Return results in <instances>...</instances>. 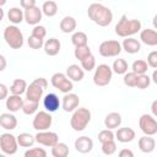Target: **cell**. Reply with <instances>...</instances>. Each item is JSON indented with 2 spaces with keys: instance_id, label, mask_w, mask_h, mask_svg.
Listing matches in <instances>:
<instances>
[{
  "instance_id": "obj_1",
  "label": "cell",
  "mask_w": 157,
  "mask_h": 157,
  "mask_svg": "<svg viewBox=\"0 0 157 157\" xmlns=\"http://www.w3.org/2000/svg\"><path fill=\"white\" fill-rule=\"evenodd\" d=\"M87 15L92 22L101 27H107L112 23L113 21V12L109 7L99 4V2H93L88 6Z\"/></svg>"
},
{
  "instance_id": "obj_2",
  "label": "cell",
  "mask_w": 157,
  "mask_h": 157,
  "mask_svg": "<svg viewBox=\"0 0 157 157\" xmlns=\"http://www.w3.org/2000/svg\"><path fill=\"white\" fill-rule=\"evenodd\" d=\"M140 31H141V22L135 18L129 20L126 15H123L118 21V23L115 25V33L123 38L131 37Z\"/></svg>"
},
{
  "instance_id": "obj_3",
  "label": "cell",
  "mask_w": 157,
  "mask_h": 157,
  "mask_svg": "<svg viewBox=\"0 0 157 157\" xmlns=\"http://www.w3.org/2000/svg\"><path fill=\"white\" fill-rule=\"evenodd\" d=\"M91 121V112L87 108H77L72 112L70 118V125L75 131H83Z\"/></svg>"
},
{
  "instance_id": "obj_4",
  "label": "cell",
  "mask_w": 157,
  "mask_h": 157,
  "mask_svg": "<svg viewBox=\"0 0 157 157\" xmlns=\"http://www.w3.org/2000/svg\"><path fill=\"white\" fill-rule=\"evenodd\" d=\"M4 39L12 49H20L23 45V34L16 25H10L4 29Z\"/></svg>"
},
{
  "instance_id": "obj_5",
  "label": "cell",
  "mask_w": 157,
  "mask_h": 157,
  "mask_svg": "<svg viewBox=\"0 0 157 157\" xmlns=\"http://www.w3.org/2000/svg\"><path fill=\"white\" fill-rule=\"evenodd\" d=\"M113 77V69L107 64H101L96 67L93 74V83L98 87H104L109 85Z\"/></svg>"
},
{
  "instance_id": "obj_6",
  "label": "cell",
  "mask_w": 157,
  "mask_h": 157,
  "mask_svg": "<svg viewBox=\"0 0 157 157\" xmlns=\"http://www.w3.org/2000/svg\"><path fill=\"white\" fill-rule=\"evenodd\" d=\"M18 142H17V136L10 134V132H4L0 135V150L5 155H15L18 148Z\"/></svg>"
},
{
  "instance_id": "obj_7",
  "label": "cell",
  "mask_w": 157,
  "mask_h": 157,
  "mask_svg": "<svg viewBox=\"0 0 157 157\" xmlns=\"http://www.w3.org/2000/svg\"><path fill=\"white\" fill-rule=\"evenodd\" d=\"M121 49H123V47L118 40L109 39V40H104L99 44L98 53L104 58H113V56H118L121 53Z\"/></svg>"
},
{
  "instance_id": "obj_8",
  "label": "cell",
  "mask_w": 157,
  "mask_h": 157,
  "mask_svg": "<svg viewBox=\"0 0 157 157\" xmlns=\"http://www.w3.org/2000/svg\"><path fill=\"white\" fill-rule=\"evenodd\" d=\"M50 83L54 88L59 90L63 93H69L74 88L72 81L66 76V74L63 72H55L50 78Z\"/></svg>"
},
{
  "instance_id": "obj_9",
  "label": "cell",
  "mask_w": 157,
  "mask_h": 157,
  "mask_svg": "<svg viewBox=\"0 0 157 157\" xmlns=\"http://www.w3.org/2000/svg\"><path fill=\"white\" fill-rule=\"evenodd\" d=\"M52 123H53V118L50 113L48 110H39L34 114L32 126L37 131H43V130H48L52 126Z\"/></svg>"
},
{
  "instance_id": "obj_10",
  "label": "cell",
  "mask_w": 157,
  "mask_h": 157,
  "mask_svg": "<svg viewBox=\"0 0 157 157\" xmlns=\"http://www.w3.org/2000/svg\"><path fill=\"white\" fill-rule=\"evenodd\" d=\"M139 126L145 135L153 136L157 134V120L151 114H142L139 119Z\"/></svg>"
},
{
  "instance_id": "obj_11",
  "label": "cell",
  "mask_w": 157,
  "mask_h": 157,
  "mask_svg": "<svg viewBox=\"0 0 157 157\" xmlns=\"http://www.w3.org/2000/svg\"><path fill=\"white\" fill-rule=\"evenodd\" d=\"M36 142L47 147H53L59 142V136L54 131H48V130L38 131L36 134Z\"/></svg>"
},
{
  "instance_id": "obj_12",
  "label": "cell",
  "mask_w": 157,
  "mask_h": 157,
  "mask_svg": "<svg viewBox=\"0 0 157 157\" xmlns=\"http://www.w3.org/2000/svg\"><path fill=\"white\" fill-rule=\"evenodd\" d=\"M78 104H80V98L77 94L75 93H64V97L61 99V108L66 112V113H71L74 112L75 109L78 108Z\"/></svg>"
},
{
  "instance_id": "obj_13",
  "label": "cell",
  "mask_w": 157,
  "mask_h": 157,
  "mask_svg": "<svg viewBox=\"0 0 157 157\" xmlns=\"http://www.w3.org/2000/svg\"><path fill=\"white\" fill-rule=\"evenodd\" d=\"M44 91H45V90L33 80V81L28 85V87H27V91H26V98L29 99V101L39 102L40 98L43 97V92H44Z\"/></svg>"
},
{
  "instance_id": "obj_14",
  "label": "cell",
  "mask_w": 157,
  "mask_h": 157,
  "mask_svg": "<svg viewBox=\"0 0 157 157\" xmlns=\"http://www.w3.org/2000/svg\"><path fill=\"white\" fill-rule=\"evenodd\" d=\"M42 16H43V11L38 6H33L31 9L25 10V20L31 26H37L42 20Z\"/></svg>"
},
{
  "instance_id": "obj_15",
  "label": "cell",
  "mask_w": 157,
  "mask_h": 157,
  "mask_svg": "<svg viewBox=\"0 0 157 157\" xmlns=\"http://www.w3.org/2000/svg\"><path fill=\"white\" fill-rule=\"evenodd\" d=\"M43 105L45 110H48L49 113H54L59 109V107L61 105V102L55 93H48L43 97Z\"/></svg>"
},
{
  "instance_id": "obj_16",
  "label": "cell",
  "mask_w": 157,
  "mask_h": 157,
  "mask_svg": "<svg viewBox=\"0 0 157 157\" xmlns=\"http://www.w3.org/2000/svg\"><path fill=\"white\" fill-rule=\"evenodd\" d=\"M93 148V141L88 136H80L75 140V150L80 153H88Z\"/></svg>"
},
{
  "instance_id": "obj_17",
  "label": "cell",
  "mask_w": 157,
  "mask_h": 157,
  "mask_svg": "<svg viewBox=\"0 0 157 157\" xmlns=\"http://www.w3.org/2000/svg\"><path fill=\"white\" fill-rule=\"evenodd\" d=\"M140 39L144 44L148 47L157 45V31L152 28H145L140 31Z\"/></svg>"
},
{
  "instance_id": "obj_18",
  "label": "cell",
  "mask_w": 157,
  "mask_h": 157,
  "mask_svg": "<svg viewBox=\"0 0 157 157\" xmlns=\"http://www.w3.org/2000/svg\"><path fill=\"white\" fill-rule=\"evenodd\" d=\"M23 98H21V96L20 94H10L7 98H6V108H7V110L9 112H11V113H16V112H18L20 109H22V107H23Z\"/></svg>"
},
{
  "instance_id": "obj_19",
  "label": "cell",
  "mask_w": 157,
  "mask_h": 157,
  "mask_svg": "<svg viewBox=\"0 0 157 157\" xmlns=\"http://www.w3.org/2000/svg\"><path fill=\"white\" fill-rule=\"evenodd\" d=\"M66 76L72 81V82H80L85 77V70L82 66H78L76 64L69 65L66 69Z\"/></svg>"
},
{
  "instance_id": "obj_20",
  "label": "cell",
  "mask_w": 157,
  "mask_h": 157,
  "mask_svg": "<svg viewBox=\"0 0 157 157\" xmlns=\"http://www.w3.org/2000/svg\"><path fill=\"white\" fill-rule=\"evenodd\" d=\"M136 137L135 131L131 128H119L115 132V139L121 142V144H126V142H131Z\"/></svg>"
},
{
  "instance_id": "obj_21",
  "label": "cell",
  "mask_w": 157,
  "mask_h": 157,
  "mask_svg": "<svg viewBox=\"0 0 157 157\" xmlns=\"http://www.w3.org/2000/svg\"><path fill=\"white\" fill-rule=\"evenodd\" d=\"M60 48H61V44H60V40L56 39V38H49L44 42V53L49 56H55L59 54L60 52Z\"/></svg>"
},
{
  "instance_id": "obj_22",
  "label": "cell",
  "mask_w": 157,
  "mask_h": 157,
  "mask_svg": "<svg viewBox=\"0 0 157 157\" xmlns=\"http://www.w3.org/2000/svg\"><path fill=\"white\" fill-rule=\"evenodd\" d=\"M156 147V141L151 135H144L139 139V148L144 153H151L153 152Z\"/></svg>"
},
{
  "instance_id": "obj_23",
  "label": "cell",
  "mask_w": 157,
  "mask_h": 157,
  "mask_svg": "<svg viewBox=\"0 0 157 157\" xmlns=\"http://www.w3.org/2000/svg\"><path fill=\"white\" fill-rule=\"evenodd\" d=\"M121 47L129 54H136V53H139L141 50V43L137 39L132 38V37H126L123 40Z\"/></svg>"
},
{
  "instance_id": "obj_24",
  "label": "cell",
  "mask_w": 157,
  "mask_h": 157,
  "mask_svg": "<svg viewBox=\"0 0 157 157\" xmlns=\"http://www.w3.org/2000/svg\"><path fill=\"white\" fill-rule=\"evenodd\" d=\"M0 125L5 130H13L17 126V118L10 113H2L0 115Z\"/></svg>"
},
{
  "instance_id": "obj_25",
  "label": "cell",
  "mask_w": 157,
  "mask_h": 157,
  "mask_svg": "<svg viewBox=\"0 0 157 157\" xmlns=\"http://www.w3.org/2000/svg\"><path fill=\"white\" fill-rule=\"evenodd\" d=\"M120 124H121V115L118 112H112L107 114L104 118V126L107 129H112V130L118 129Z\"/></svg>"
},
{
  "instance_id": "obj_26",
  "label": "cell",
  "mask_w": 157,
  "mask_h": 157,
  "mask_svg": "<svg viewBox=\"0 0 157 157\" xmlns=\"http://www.w3.org/2000/svg\"><path fill=\"white\" fill-rule=\"evenodd\" d=\"M76 26H77L76 20H75L72 16H65V17L60 21V23H59L60 31H61L63 33H72V32H75Z\"/></svg>"
},
{
  "instance_id": "obj_27",
  "label": "cell",
  "mask_w": 157,
  "mask_h": 157,
  "mask_svg": "<svg viewBox=\"0 0 157 157\" xmlns=\"http://www.w3.org/2000/svg\"><path fill=\"white\" fill-rule=\"evenodd\" d=\"M7 18L12 25H18L25 20V11L20 7H11L7 11Z\"/></svg>"
},
{
  "instance_id": "obj_28",
  "label": "cell",
  "mask_w": 157,
  "mask_h": 157,
  "mask_svg": "<svg viewBox=\"0 0 157 157\" xmlns=\"http://www.w3.org/2000/svg\"><path fill=\"white\" fill-rule=\"evenodd\" d=\"M27 82L23 80V78H16V80H13V82H12V85L10 86V92L12 93V94H23V93H26V91H27Z\"/></svg>"
},
{
  "instance_id": "obj_29",
  "label": "cell",
  "mask_w": 157,
  "mask_h": 157,
  "mask_svg": "<svg viewBox=\"0 0 157 157\" xmlns=\"http://www.w3.org/2000/svg\"><path fill=\"white\" fill-rule=\"evenodd\" d=\"M42 11L43 15H45L47 17H53L58 12V5L53 0H45L42 5Z\"/></svg>"
},
{
  "instance_id": "obj_30",
  "label": "cell",
  "mask_w": 157,
  "mask_h": 157,
  "mask_svg": "<svg viewBox=\"0 0 157 157\" xmlns=\"http://www.w3.org/2000/svg\"><path fill=\"white\" fill-rule=\"evenodd\" d=\"M17 142L21 147H32L36 142V136L31 135L29 132H21L17 136Z\"/></svg>"
},
{
  "instance_id": "obj_31",
  "label": "cell",
  "mask_w": 157,
  "mask_h": 157,
  "mask_svg": "<svg viewBox=\"0 0 157 157\" xmlns=\"http://www.w3.org/2000/svg\"><path fill=\"white\" fill-rule=\"evenodd\" d=\"M112 69H113V72L118 74V75H124L128 72V69H129V65L126 63L125 59H115L113 61V65H112Z\"/></svg>"
},
{
  "instance_id": "obj_32",
  "label": "cell",
  "mask_w": 157,
  "mask_h": 157,
  "mask_svg": "<svg viewBox=\"0 0 157 157\" xmlns=\"http://www.w3.org/2000/svg\"><path fill=\"white\" fill-rule=\"evenodd\" d=\"M69 147L65 142H58L52 147V155L54 157H66L69 156Z\"/></svg>"
},
{
  "instance_id": "obj_33",
  "label": "cell",
  "mask_w": 157,
  "mask_h": 157,
  "mask_svg": "<svg viewBox=\"0 0 157 157\" xmlns=\"http://www.w3.org/2000/svg\"><path fill=\"white\" fill-rule=\"evenodd\" d=\"M87 42H88V37H87V34L85 32L77 31V32H74L72 36H71V43L75 47L87 45Z\"/></svg>"
},
{
  "instance_id": "obj_34",
  "label": "cell",
  "mask_w": 157,
  "mask_h": 157,
  "mask_svg": "<svg viewBox=\"0 0 157 157\" xmlns=\"http://www.w3.org/2000/svg\"><path fill=\"white\" fill-rule=\"evenodd\" d=\"M38 105H39V102H34V101H29V99H26L23 102V107H22V112L26 114V115H33L38 112Z\"/></svg>"
},
{
  "instance_id": "obj_35",
  "label": "cell",
  "mask_w": 157,
  "mask_h": 157,
  "mask_svg": "<svg viewBox=\"0 0 157 157\" xmlns=\"http://www.w3.org/2000/svg\"><path fill=\"white\" fill-rule=\"evenodd\" d=\"M91 54H92V52H91V48L88 47V44H87V45L75 47L74 55H75V58H76L78 61L83 60L85 58H87V56H88V55H91Z\"/></svg>"
},
{
  "instance_id": "obj_36",
  "label": "cell",
  "mask_w": 157,
  "mask_h": 157,
  "mask_svg": "<svg viewBox=\"0 0 157 157\" xmlns=\"http://www.w3.org/2000/svg\"><path fill=\"white\" fill-rule=\"evenodd\" d=\"M131 69L134 72H136L137 75H141V74H146L147 70H148V64L146 60L144 59H139V60H135L131 65Z\"/></svg>"
},
{
  "instance_id": "obj_37",
  "label": "cell",
  "mask_w": 157,
  "mask_h": 157,
  "mask_svg": "<svg viewBox=\"0 0 157 157\" xmlns=\"http://www.w3.org/2000/svg\"><path fill=\"white\" fill-rule=\"evenodd\" d=\"M102 152L105 155V156H112L117 152V144H115V140H110V141H107V142H103L102 144Z\"/></svg>"
},
{
  "instance_id": "obj_38",
  "label": "cell",
  "mask_w": 157,
  "mask_h": 157,
  "mask_svg": "<svg viewBox=\"0 0 157 157\" xmlns=\"http://www.w3.org/2000/svg\"><path fill=\"white\" fill-rule=\"evenodd\" d=\"M80 63H81V66H82V69L85 71H92L96 67V58L93 56V54L88 55L87 58H85Z\"/></svg>"
},
{
  "instance_id": "obj_39",
  "label": "cell",
  "mask_w": 157,
  "mask_h": 157,
  "mask_svg": "<svg viewBox=\"0 0 157 157\" xmlns=\"http://www.w3.org/2000/svg\"><path fill=\"white\" fill-rule=\"evenodd\" d=\"M151 83V77L147 74H141L137 75V81H136V87L139 90H145L150 86Z\"/></svg>"
},
{
  "instance_id": "obj_40",
  "label": "cell",
  "mask_w": 157,
  "mask_h": 157,
  "mask_svg": "<svg viewBox=\"0 0 157 157\" xmlns=\"http://www.w3.org/2000/svg\"><path fill=\"white\" fill-rule=\"evenodd\" d=\"M110 140H115V134L113 132L112 129H104V130L99 131V134H98V141L101 144L107 142V141H110Z\"/></svg>"
},
{
  "instance_id": "obj_41",
  "label": "cell",
  "mask_w": 157,
  "mask_h": 157,
  "mask_svg": "<svg viewBox=\"0 0 157 157\" xmlns=\"http://www.w3.org/2000/svg\"><path fill=\"white\" fill-rule=\"evenodd\" d=\"M124 85L128 87H136V81H137V74L131 71V72H126L124 74Z\"/></svg>"
},
{
  "instance_id": "obj_42",
  "label": "cell",
  "mask_w": 157,
  "mask_h": 157,
  "mask_svg": "<svg viewBox=\"0 0 157 157\" xmlns=\"http://www.w3.org/2000/svg\"><path fill=\"white\" fill-rule=\"evenodd\" d=\"M25 157H47V151L42 147H32L25 152Z\"/></svg>"
},
{
  "instance_id": "obj_43",
  "label": "cell",
  "mask_w": 157,
  "mask_h": 157,
  "mask_svg": "<svg viewBox=\"0 0 157 157\" xmlns=\"http://www.w3.org/2000/svg\"><path fill=\"white\" fill-rule=\"evenodd\" d=\"M27 43H28L29 48H32V49H40L42 47H44V39L36 37V36H32V34L28 37Z\"/></svg>"
},
{
  "instance_id": "obj_44",
  "label": "cell",
  "mask_w": 157,
  "mask_h": 157,
  "mask_svg": "<svg viewBox=\"0 0 157 157\" xmlns=\"http://www.w3.org/2000/svg\"><path fill=\"white\" fill-rule=\"evenodd\" d=\"M32 36H36V37H39V38H42V39H44L45 38V36H47V29H45V27L44 26H40V25H37V26H34L33 27V29H32V33H31Z\"/></svg>"
},
{
  "instance_id": "obj_45",
  "label": "cell",
  "mask_w": 157,
  "mask_h": 157,
  "mask_svg": "<svg viewBox=\"0 0 157 157\" xmlns=\"http://www.w3.org/2000/svg\"><path fill=\"white\" fill-rule=\"evenodd\" d=\"M147 64L152 69H157V50L148 53L147 55Z\"/></svg>"
},
{
  "instance_id": "obj_46",
  "label": "cell",
  "mask_w": 157,
  "mask_h": 157,
  "mask_svg": "<svg viewBox=\"0 0 157 157\" xmlns=\"http://www.w3.org/2000/svg\"><path fill=\"white\" fill-rule=\"evenodd\" d=\"M36 1L37 0H20V4H21V7L23 10H27V9H31L33 6H37Z\"/></svg>"
},
{
  "instance_id": "obj_47",
  "label": "cell",
  "mask_w": 157,
  "mask_h": 157,
  "mask_svg": "<svg viewBox=\"0 0 157 157\" xmlns=\"http://www.w3.org/2000/svg\"><path fill=\"white\" fill-rule=\"evenodd\" d=\"M7 87L5 83H0V99H6L7 98Z\"/></svg>"
},
{
  "instance_id": "obj_48",
  "label": "cell",
  "mask_w": 157,
  "mask_h": 157,
  "mask_svg": "<svg viewBox=\"0 0 157 157\" xmlns=\"http://www.w3.org/2000/svg\"><path fill=\"white\" fill-rule=\"evenodd\" d=\"M119 157H134V152L129 148H123L119 151Z\"/></svg>"
},
{
  "instance_id": "obj_49",
  "label": "cell",
  "mask_w": 157,
  "mask_h": 157,
  "mask_svg": "<svg viewBox=\"0 0 157 157\" xmlns=\"http://www.w3.org/2000/svg\"><path fill=\"white\" fill-rule=\"evenodd\" d=\"M34 81L38 83V85H40L44 90L48 87V81H47V78H44V77H38V78H34Z\"/></svg>"
},
{
  "instance_id": "obj_50",
  "label": "cell",
  "mask_w": 157,
  "mask_h": 157,
  "mask_svg": "<svg viewBox=\"0 0 157 157\" xmlns=\"http://www.w3.org/2000/svg\"><path fill=\"white\" fill-rule=\"evenodd\" d=\"M151 113L153 117L157 118V99H155L152 103H151Z\"/></svg>"
},
{
  "instance_id": "obj_51",
  "label": "cell",
  "mask_w": 157,
  "mask_h": 157,
  "mask_svg": "<svg viewBox=\"0 0 157 157\" xmlns=\"http://www.w3.org/2000/svg\"><path fill=\"white\" fill-rule=\"evenodd\" d=\"M0 61H1V66H0V71H4L6 67V59L4 55H0Z\"/></svg>"
},
{
  "instance_id": "obj_52",
  "label": "cell",
  "mask_w": 157,
  "mask_h": 157,
  "mask_svg": "<svg viewBox=\"0 0 157 157\" xmlns=\"http://www.w3.org/2000/svg\"><path fill=\"white\" fill-rule=\"evenodd\" d=\"M151 80L157 85V69H155V71L152 72V76H151Z\"/></svg>"
},
{
  "instance_id": "obj_53",
  "label": "cell",
  "mask_w": 157,
  "mask_h": 157,
  "mask_svg": "<svg viewBox=\"0 0 157 157\" xmlns=\"http://www.w3.org/2000/svg\"><path fill=\"white\" fill-rule=\"evenodd\" d=\"M152 25H153V28L157 31V13L153 16V20H152Z\"/></svg>"
},
{
  "instance_id": "obj_54",
  "label": "cell",
  "mask_w": 157,
  "mask_h": 157,
  "mask_svg": "<svg viewBox=\"0 0 157 157\" xmlns=\"http://www.w3.org/2000/svg\"><path fill=\"white\" fill-rule=\"evenodd\" d=\"M6 4V0H0V6H4Z\"/></svg>"
},
{
  "instance_id": "obj_55",
  "label": "cell",
  "mask_w": 157,
  "mask_h": 157,
  "mask_svg": "<svg viewBox=\"0 0 157 157\" xmlns=\"http://www.w3.org/2000/svg\"><path fill=\"white\" fill-rule=\"evenodd\" d=\"M97 1H102V0H97Z\"/></svg>"
}]
</instances>
